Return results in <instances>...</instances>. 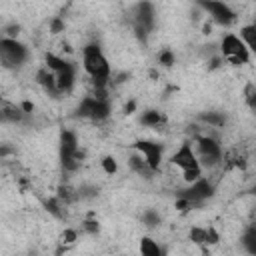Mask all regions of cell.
<instances>
[{
  "instance_id": "cell-1",
  "label": "cell",
  "mask_w": 256,
  "mask_h": 256,
  "mask_svg": "<svg viewBox=\"0 0 256 256\" xmlns=\"http://www.w3.org/2000/svg\"><path fill=\"white\" fill-rule=\"evenodd\" d=\"M82 70L90 78L92 90H108L112 78V66L98 42H88L82 52Z\"/></svg>"
},
{
  "instance_id": "cell-2",
  "label": "cell",
  "mask_w": 256,
  "mask_h": 256,
  "mask_svg": "<svg viewBox=\"0 0 256 256\" xmlns=\"http://www.w3.org/2000/svg\"><path fill=\"white\" fill-rule=\"evenodd\" d=\"M74 118L90 120L94 124H102L112 116V102L108 90H92L90 94L82 96L74 108Z\"/></svg>"
},
{
  "instance_id": "cell-3",
  "label": "cell",
  "mask_w": 256,
  "mask_h": 256,
  "mask_svg": "<svg viewBox=\"0 0 256 256\" xmlns=\"http://www.w3.org/2000/svg\"><path fill=\"white\" fill-rule=\"evenodd\" d=\"M58 162L64 174H74L84 162V150L80 146L78 134L72 128H60L58 134Z\"/></svg>"
},
{
  "instance_id": "cell-4",
  "label": "cell",
  "mask_w": 256,
  "mask_h": 256,
  "mask_svg": "<svg viewBox=\"0 0 256 256\" xmlns=\"http://www.w3.org/2000/svg\"><path fill=\"white\" fill-rule=\"evenodd\" d=\"M128 20H130V28L134 32V36L140 42H146L148 36L154 32L158 16H156V6L150 0H138L136 4L130 6L128 10Z\"/></svg>"
},
{
  "instance_id": "cell-5",
  "label": "cell",
  "mask_w": 256,
  "mask_h": 256,
  "mask_svg": "<svg viewBox=\"0 0 256 256\" xmlns=\"http://www.w3.org/2000/svg\"><path fill=\"white\" fill-rule=\"evenodd\" d=\"M44 66H48L56 78V88L60 92V96L64 94H70L76 86V80H78V66L72 62V60H66L58 54H52V52H46L44 56Z\"/></svg>"
},
{
  "instance_id": "cell-6",
  "label": "cell",
  "mask_w": 256,
  "mask_h": 256,
  "mask_svg": "<svg viewBox=\"0 0 256 256\" xmlns=\"http://www.w3.org/2000/svg\"><path fill=\"white\" fill-rule=\"evenodd\" d=\"M30 60V48L20 38L0 36V66L6 70H20Z\"/></svg>"
},
{
  "instance_id": "cell-7",
  "label": "cell",
  "mask_w": 256,
  "mask_h": 256,
  "mask_svg": "<svg viewBox=\"0 0 256 256\" xmlns=\"http://www.w3.org/2000/svg\"><path fill=\"white\" fill-rule=\"evenodd\" d=\"M168 162L180 170L182 180H184L186 184L192 182V180H196V178H200L202 172H204V168L200 166L198 156H196V152H194V146H192V142H188V140L182 142V144L176 148V152L168 158Z\"/></svg>"
},
{
  "instance_id": "cell-8",
  "label": "cell",
  "mask_w": 256,
  "mask_h": 256,
  "mask_svg": "<svg viewBox=\"0 0 256 256\" xmlns=\"http://www.w3.org/2000/svg\"><path fill=\"white\" fill-rule=\"evenodd\" d=\"M194 152L202 168H216L224 160V148L214 134H196L194 136Z\"/></svg>"
},
{
  "instance_id": "cell-9",
  "label": "cell",
  "mask_w": 256,
  "mask_h": 256,
  "mask_svg": "<svg viewBox=\"0 0 256 256\" xmlns=\"http://www.w3.org/2000/svg\"><path fill=\"white\" fill-rule=\"evenodd\" d=\"M220 58L224 62H228L230 66H244L250 64L252 60V52L248 50V46L240 40L238 34L228 32L222 36L220 40Z\"/></svg>"
},
{
  "instance_id": "cell-10",
  "label": "cell",
  "mask_w": 256,
  "mask_h": 256,
  "mask_svg": "<svg viewBox=\"0 0 256 256\" xmlns=\"http://www.w3.org/2000/svg\"><path fill=\"white\" fill-rule=\"evenodd\" d=\"M214 194H216V184H214L208 176L202 174L200 178H196V180L188 182L184 188H180L176 196L186 198L194 208H200V206H202L204 202H208Z\"/></svg>"
},
{
  "instance_id": "cell-11",
  "label": "cell",
  "mask_w": 256,
  "mask_h": 256,
  "mask_svg": "<svg viewBox=\"0 0 256 256\" xmlns=\"http://www.w3.org/2000/svg\"><path fill=\"white\" fill-rule=\"evenodd\" d=\"M194 2L200 10H204L210 16V20L214 24H218L222 28H228L238 20L236 10L224 0H194Z\"/></svg>"
},
{
  "instance_id": "cell-12",
  "label": "cell",
  "mask_w": 256,
  "mask_h": 256,
  "mask_svg": "<svg viewBox=\"0 0 256 256\" xmlns=\"http://www.w3.org/2000/svg\"><path fill=\"white\" fill-rule=\"evenodd\" d=\"M132 150L140 152L142 158L148 162V166L154 172H160L162 160H164V144L158 140H136L132 142Z\"/></svg>"
},
{
  "instance_id": "cell-13",
  "label": "cell",
  "mask_w": 256,
  "mask_h": 256,
  "mask_svg": "<svg viewBox=\"0 0 256 256\" xmlns=\"http://www.w3.org/2000/svg\"><path fill=\"white\" fill-rule=\"evenodd\" d=\"M32 114L24 112L20 104H0V124L2 126H22L28 124Z\"/></svg>"
},
{
  "instance_id": "cell-14",
  "label": "cell",
  "mask_w": 256,
  "mask_h": 256,
  "mask_svg": "<svg viewBox=\"0 0 256 256\" xmlns=\"http://www.w3.org/2000/svg\"><path fill=\"white\" fill-rule=\"evenodd\" d=\"M128 168H130V172H134V174H138L140 178H146V180H152L158 172H154L150 166H148V162L142 158V154L140 152H136V150H132L130 154H128Z\"/></svg>"
},
{
  "instance_id": "cell-15",
  "label": "cell",
  "mask_w": 256,
  "mask_h": 256,
  "mask_svg": "<svg viewBox=\"0 0 256 256\" xmlns=\"http://www.w3.org/2000/svg\"><path fill=\"white\" fill-rule=\"evenodd\" d=\"M36 82H38V86H40L48 96L60 98V92H58V88H56V78H54V74H52V70H50L48 66H42V68L36 70Z\"/></svg>"
},
{
  "instance_id": "cell-16",
  "label": "cell",
  "mask_w": 256,
  "mask_h": 256,
  "mask_svg": "<svg viewBox=\"0 0 256 256\" xmlns=\"http://www.w3.org/2000/svg\"><path fill=\"white\" fill-rule=\"evenodd\" d=\"M138 122H140L144 128L160 130L162 126H166L168 118H166V114H164L162 110H158V108H148V110L140 112V116H138Z\"/></svg>"
},
{
  "instance_id": "cell-17",
  "label": "cell",
  "mask_w": 256,
  "mask_h": 256,
  "mask_svg": "<svg viewBox=\"0 0 256 256\" xmlns=\"http://www.w3.org/2000/svg\"><path fill=\"white\" fill-rule=\"evenodd\" d=\"M188 238H190L194 244H216V242L220 240V234H218L216 228H212V226H208V228L194 226V228H190Z\"/></svg>"
},
{
  "instance_id": "cell-18",
  "label": "cell",
  "mask_w": 256,
  "mask_h": 256,
  "mask_svg": "<svg viewBox=\"0 0 256 256\" xmlns=\"http://www.w3.org/2000/svg\"><path fill=\"white\" fill-rule=\"evenodd\" d=\"M198 122H202L204 126H210V128H224L228 124V116L218 110H208V112L198 114Z\"/></svg>"
},
{
  "instance_id": "cell-19",
  "label": "cell",
  "mask_w": 256,
  "mask_h": 256,
  "mask_svg": "<svg viewBox=\"0 0 256 256\" xmlns=\"http://www.w3.org/2000/svg\"><path fill=\"white\" fill-rule=\"evenodd\" d=\"M138 250H140V254H144V256H162V254H166V250H164L154 238H150V236H142V238H140Z\"/></svg>"
},
{
  "instance_id": "cell-20",
  "label": "cell",
  "mask_w": 256,
  "mask_h": 256,
  "mask_svg": "<svg viewBox=\"0 0 256 256\" xmlns=\"http://www.w3.org/2000/svg\"><path fill=\"white\" fill-rule=\"evenodd\" d=\"M44 208H46V212L50 214V216H54V218H58V220H62L64 216H66V204L54 194V196H50L48 200H44Z\"/></svg>"
},
{
  "instance_id": "cell-21",
  "label": "cell",
  "mask_w": 256,
  "mask_h": 256,
  "mask_svg": "<svg viewBox=\"0 0 256 256\" xmlns=\"http://www.w3.org/2000/svg\"><path fill=\"white\" fill-rule=\"evenodd\" d=\"M240 244L244 248V252L248 254H256V226L254 224H248L242 232V238H240Z\"/></svg>"
},
{
  "instance_id": "cell-22",
  "label": "cell",
  "mask_w": 256,
  "mask_h": 256,
  "mask_svg": "<svg viewBox=\"0 0 256 256\" xmlns=\"http://www.w3.org/2000/svg\"><path fill=\"white\" fill-rule=\"evenodd\" d=\"M240 40L248 46V50L250 52H254L256 50V26L254 24H244V26H240Z\"/></svg>"
},
{
  "instance_id": "cell-23",
  "label": "cell",
  "mask_w": 256,
  "mask_h": 256,
  "mask_svg": "<svg viewBox=\"0 0 256 256\" xmlns=\"http://www.w3.org/2000/svg\"><path fill=\"white\" fill-rule=\"evenodd\" d=\"M100 168L106 176H116L118 174V160L112 154H106L100 158Z\"/></svg>"
},
{
  "instance_id": "cell-24",
  "label": "cell",
  "mask_w": 256,
  "mask_h": 256,
  "mask_svg": "<svg viewBox=\"0 0 256 256\" xmlns=\"http://www.w3.org/2000/svg\"><path fill=\"white\" fill-rule=\"evenodd\" d=\"M142 222H144V226H146L148 230H154V228H158V226L162 224V216H160L156 210L148 208V210H144V214H142Z\"/></svg>"
},
{
  "instance_id": "cell-25",
  "label": "cell",
  "mask_w": 256,
  "mask_h": 256,
  "mask_svg": "<svg viewBox=\"0 0 256 256\" xmlns=\"http://www.w3.org/2000/svg\"><path fill=\"white\" fill-rule=\"evenodd\" d=\"M76 194H78V200H94L98 196V186H94V184H80L76 188Z\"/></svg>"
},
{
  "instance_id": "cell-26",
  "label": "cell",
  "mask_w": 256,
  "mask_h": 256,
  "mask_svg": "<svg viewBox=\"0 0 256 256\" xmlns=\"http://www.w3.org/2000/svg\"><path fill=\"white\" fill-rule=\"evenodd\" d=\"M158 64H160L162 68H172V66L176 64V54H174L170 48L160 50V52H158Z\"/></svg>"
},
{
  "instance_id": "cell-27",
  "label": "cell",
  "mask_w": 256,
  "mask_h": 256,
  "mask_svg": "<svg viewBox=\"0 0 256 256\" xmlns=\"http://www.w3.org/2000/svg\"><path fill=\"white\" fill-rule=\"evenodd\" d=\"M98 230H100V224H98V220L90 214V216L82 222V232H84V234H90V236H96Z\"/></svg>"
},
{
  "instance_id": "cell-28",
  "label": "cell",
  "mask_w": 256,
  "mask_h": 256,
  "mask_svg": "<svg viewBox=\"0 0 256 256\" xmlns=\"http://www.w3.org/2000/svg\"><path fill=\"white\" fill-rule=\"evenodd\" d=\"M0 36H6V38H18V36H20V24H18V22H10V24H6V26L0 30Z\"/></svg>"
},
{
  "instance_id": "cell-29",
  "label": "cell",
  "mask_w": 256,
  "mask_h": 256,
  "mask_svg": "<svg viewBox=\"0 0 256 256\" xmlns=\"http://www.w3.org/2000/svg\"><path fill=\"white\" fill-rule=\"evenodd\" d=\"M244 94H246L244 98H246L248 108H250V110H254V106H256V88H254V84H252V82H248V86H246Z\"/></svg>"
},
{
  "instance_id": "cell-30",
  "label": "cell",
  "mask_w": 256,
  "mask_h": 256,
  "mask_svg": "<svg viewBox=\"0 0 256 256\" xmlns=\"http://www.w3.org/2000/svg\"><path fill=\"white\" fill-rule=\"evenodd\" d=\"M60 238H62V240H60L62 244H74V242L78 240V232H76L74 228H66Z\"/></svg>"
},
{
  "instance_id": "cell-31",
  "label": "cell",
  "mask_w": 256,
  "mask_h": 256,
  "mask_svg": "<svg viewBox=\"0 0 256 256\" xmlns=\"http://www.w3.org/2000/svg\"><path fill=\"white\" fill-rule=\"evenodd\" d=\"M14 154H16V148L14 146H10L8 142H2L0 144V160H6L10 156H14Z\"/></svg>"
},
{
  "instance_id": "cell-32",
  "label": "cell",
  "mask_w": 256,
  "mask_h": 256,
  "mask_svg": "<svg viewBox=\"0 0 256 256\" xmlns=\"http://www.w3.org/2000/svg\"><path fill=\"white\" fill-rule=\"evenodd\" d=\"M50 32H52V34L64 32V20H62V18H52V20H50Z\"/></svg>"
},
{
  "instance_id": "cell-33",
  "label": "cell",
  "mask_w": 256,
  "mask_h": 256,
  "mask_svg": "<svg viewBox=\"0 0 256 256\" xmlns=\"http://www.w3.org/2000/svg\"><path fill=\"white\" fill-rule=\"evenodd\" d=\"M20 108H22L24 112H28V114H34V104H32L30 100H24V102H20Z\"/></svg>"
},
{
  "instance_id": "cell-34",
  "label": "cell",
  "mask_w": 256,
  "mask_h": 256,
  "mask_svg": "<svg viewBox=\"0 0 256 256\" xmlns=\"http://www.w3.org/2000/svg\"><path fill=\"white\" fill-rule=\"evenodd\" d=\"M134 108H136V102H134V100H130V102L124 106V112H126V114H132V112H134Z\"/></svg>"
}]
</instances>
